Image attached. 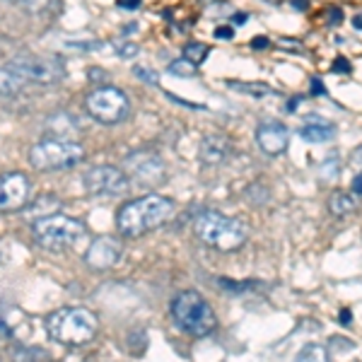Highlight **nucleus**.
Wrapping results in <instances>:
<instances>
[{
    "label": "nucleus",
    "instance_id": "nucleus-12",
    "mask_svg": "<svg viewBox=\"0 0 362 362\" xmlns=\"http://www.w3.org/2000/svg\"><path fill=\"white\" fill-rule=\"evenodd\" d=\"M121 247L119 239L114 237H97L95 242L87 247V254H85V261L90 268H95V271H109V268H114L119 264L121 259Z\"/></svg>",
    "mask_w": 362,
    "mask_h": 362
},
{
    "label": "nucleus",
    "instance_id": "nucleus-14",
    "mask_svg": "<svg viewBox=\"0 0 362 362\" xmlns=\"http://www.w3.org/2000/svg\"><path fill=\"white\" fill-rule=\"evenodd\" d=\"M230 155V140L223 136H206L201 143V160L206 165H220Z\"/></svg>",
    "mask_w": 362,
    "mask_h": 362
},
{
    "label": "nucleus",
    "instance_id": "nucleus-1",
    "mask_svg": "<svg viewBox=\"0 0 362 362\" xmlns=\"http://www.w3.org/2000/svg\"><path fill=\"white\" fill-rule=\"evenodd\" d=\"M174 215V201L167 196H140L136 201H128L121 206L119 215H116V227H119L121 237L136 239L148 232L157 230L167 223Z\"/></svg>",
    "mask_w": 362,
    "mask_h": 362
},
{
    "label": "nucleus",
    "instance_id": "nucleus-28",
    "mask_svg": "<svg viewBox=\"0 0 362 362\" xmlns=\"http://www.w3.org/2000/svg\"><path fill=\"white\" fill-rule=\"evenodd\" d=\"M251 46H254V49H266V46H268V39H264V37H256L254 42H251Z\"/></svg>",
    "mask_w": 362,
    "mask_h": 362
},
{
    "label": "nucleus",
    "instance_id": "nucleus-3",
    "mask_svg": "<svg viewBox=\"0 0 362 362\" xmlns=\"http://www.w3.org/2000/svg\"><path fill=\"white\" fill-rule=\"evenodd\" d=\"M196 237L201 239L203 244L218 249V251H235L247 242L249 230L247 225L239 218H227L223 213H215V210H208V213H201L196 218Z\"/></svg>",
    "mask_w": 362,
    "mask_h": 362
},
{
    "label": "nucleus",
    "instance_id": "nucleus-24",
    "mask_svg": "<svg viewBox=\"0 0 362 362\" xmlns=\"http://www.w3.org/2000/svg\"><path fill=\"white\" fill-rule=\"evenodd\" d=\"M119 56H121V58H133V56H138V46H136V44H121V46H119Z\"/></svg>",
    "mask_w": 362,
    "mask_h": 362
},
{
    "label": "nucleus",
    "instance_id": "nucleus-30",
    "mask_svg": "<svg viewBox=\"0 0 362 362\" xmlns=\"http://www.w3.org/2000/svg\"><path fill=\"white\" fill-rule=\"evenodd\" d=\"M355 191L362 194V177H355Z\"/></svg>",
    "mask_w": 362,
    "mask_h": 362
},
{
    "label": "nucleus",
    "instance_id": "nucleus-25",
    "mask_svg": "<svg viewBox=\"0 0 362 362\" xmlns=\"http://www.w3.org/2000/svg\"><path fill=\"white\" fill-rule=\"evenodd\" d=\"M140 3H143V0H116V5H119L121 10H138Z\"/></svg>",
    "mask_w": 362,
    "mask_h": 362
},
{
    "label": "nucleus",
    "instance_id": "nucleus-8",
    "mask_svg": "<svg viewBox=\"0 0 362 362\" xmlns=\"http://www.w3.org/2000/svg\"><path fill=\"white\" fill-rule=\"evenodd\" d=\"M85 107H87V114L95 121H99V124L116 126V124H121V121H126L128 114H131V99H128L126 92L119 90V87L104 85L87 95Z\"/></svg>",
    "mask_w": 362,
    "mask_h": 362
},
{
    "label": "nucleus",
    "instance_id": "nucleus-4",
    "mask_svg": "<svg viewBox=\"0 0 362 362\" xmlns=\"http://www.w3.org/2000/svg\"><path fill=\"white\" fill-rule=\"evenodd\" d=\"M172 319L184 334L194 338H206L218 326V317H215L213 307L203 300L196 290H184L172 300Z\"/></svg>",
    "mask_w": 362,
    "mask_h": 362
},
{
    "label": "nucleus",
    "instance_id": "nucleus-13",
    "mask_svg": "<svg viewBox=\"0 0 362 362\" xmlns=\"http://www.w3.org/2000/svg\"><path fill=\"white\" fill-rule=\"evenodd\" d=\"M256 143H259V148L264 150L266 155L278 157L288 150L290 133H288V128L283 124H278V121H264V124L256 128Z\"/></svg>",
    "mask_w": 362,
    "mask_h": 362
},
{
    "label": "nucleus",
    "instance_id": "nucleus-17",
    "mask_svg": "<svg viewBox=\"0 0 362 362\" xmlns=\"http://www.w3.org/2000/svg\"><path fill=\"white\" fill-rule=\"evenodd\" d=\"M27 13L39 17H51L61 13V0H22Z\"/></svg>",
    "mask_w": 362,
    "mask_h": 362
},
{
    "label": "nucleus",
    "instance_id": "nucleus-29",
    "mask_svg": "<svg viewBox=\"0 0 362 362\" xmlns=\"http://www.w3.org/2000/svg\"><path fill=\"white\" fill-rule=\"evenodd\" d=\"M341 321H343V324H350V312H348V309H343V312H341Z\"/></svg>",
    "mask_w": 362,
    "mask_h": 362
},
{
    "label": "nucleus",
    "instance_id": "nucleus-11",
    "mask_svg": "<svg viewBox=\"0 0 362 362\" xmlns=\"http://www.w3.org/2000/svg\"><path fill=\"white\" fill-rule=\"evenodd\" d=\"M29 179L20 172H8L0 177V213L22 210L29 201Z\"/></svg>",
    "mask_w": 362,
    "mask_h": 362
},
{
    "label": "nucleus",
    "instance_id": "nucleus-32",
    "mask_svg": "<svg viewBox=\"0 0 362 362\" xmlns=\"http://www.w3.org/2000/svg\"><path fill=\"white\" fill-rule=\"evenodd\" d=\"M13 3H17V0H13Z\"/></svg>",
    "mask_w": 362,
    "mask_h": 362
},
{
    "label": "nucleus",
    "instance_id": "nucleus-2",
    "mask_svg": "<svg viewBox=\"0 0 362 362\" xmlns=\"http://www.w3.org/2000/svg\"><path fill=\"white\" fill-rule=\"evenodd\" d=\"M99 321L85 307H63L46 317V331L63 346H85L97 336Z\"/></svg>",
    "mask_w": 362,
    "mask_h": 362
},
{
    "label": "nucleus",
    "instance_id": "nucleus-22",
    "mask_svg": "<svg viewBox=\"0 0 362 362\" xmlns=\"http://www.w3.org/2000/svg\"><path fill=\"white\" fill-rule=\"evenodd\" d=\"M232 87H237V90H244V92H251V95H273L271 87L261 85V83H247V85H239V83H230Z\"/></svg>",
    "mask_w": 362,
    "mask_h": 362
},
{
    "label": "nucleus",
    "instance_id": "nucleus-21",
    "mask_svg": "<svg viewBox=\"0 0 362 362\" xmlns=\"http://www.w3.org/2000/svg\"><path fill=\"white\" fill-rule=\"evenodd\" d=\"M196 66L191 61H186V58H177V61L169 63V73L179 75V78H191V75H196Z\"/></svg>",
    "mask_w": 362,
    "mask_h": 362
},
{
    "label": "nucleus",
    "instance_id": "nucleus-6",
    "mask_svg": "<svg viewBox=\"0 0 362 362\" xmlns=\"http://www.w3.org/2000/svg\"><path fill=\"white\" fill-rule=\"evenodd\" d=\"M85 223L83 220L68 218V215H46V218H37L32 223V235L37 239L39 247L49 251H63L73 247L78 239L85 235Z\"/></svg>",
    "mask_w": 362,
    "mask_h": 362
},
{
    "label": "nucleus",
    "instance_id": "nucleus-15",
    "mask_svg": "<svg viewBox=\"0 0 362 362\" xmlns=\"http://www.w3.org/2000/svg\"><path fill=\"white\" fill-rule=\"evenodd\" d=\"M300 136L312 145L326 143V140L336 138V126L329 124V121H317V124H307L300 128Z\"/></svg>",
    "mask_w": 362,
    "mask_h": 362
},
{
    "label": "nucleus",
    "instance_id": "nucleus-5",
    "mask_svg": "<svg viewBox=\"0 0 362 362\" xmlns=\"http://www.w3.org/2000/svg\"><path fill=\"white\" fill-rule=\"evenodd\" d=\"M85 157V150L73 138L51 136L44 138L29 150V165L39 172H61V169H73L80 165Z\"/></svg>",
    "mask_w": 362,
    "mask_h": 362
},
{
    "label": "nucleus",
    "instance_id": "nucleus-16",
    "mask_svg": "<svg viewBox=\"0 0 362 362\" xmlns=\"http://www.w3.org/2000/svg\"><path fill=\"white\" fill-rule=\"evenodd\" d=\"M355 208H358V198L353 194H346V191H336V194H331L329 198V210L336 218H343V215L353 213Z\"/></svg>",
    "mask_w": 362,
    "mask_h": 362
},
{
    "label": "nucleus",
    "instance_id": "nucleus-23",
    "mask_svg": "<svg viewBox=\"0 0 362 362\" xmlns=\"http://www.w3.org/2000/svg\"><path fill=\"white\" fill-rule=\"evenodd\" d=\"M133 73H136L138 78H143L145 83L157 85V73H155V70H148V68H143V66H136V68H133Z\"/></svg>",
    "mask_w": 362,
    "mask_h": 362
},
{
    "label": "nucleus",
    "instance_id": "nucleus-18",
    "mask_svg": "<svg viewBox=\"0 0 362 362\" xmlns=\"http://www.w3.org/2000/svg\"><path fill=\"white\" fill-rule=\"evenodd\" d=\"M13 362H51V355L44 348L17 346L13 348Z\"/></svg>",
    "mask_w": 362,
    "mask_h": 362
},
{
    "label": "nucleus",
    "instance_id": "nucleus-19",
    "mask_svg": "<svg viewBox=\"0 0 362 362\" xmlns=\"http://www.w3.org/2000/svg\"><path fill=\"white\" fill-rule=\"evenodd\" d=\"M295 362H329V350L319 346V343H309L297 353Z\"/></svg>",
    "mask_w": 362,
    "mask_h": 362
},
{
    "label": "nucleus",
    "instance_id": "nucleus-31",
    "mask_svg": "<svg viewBox=\"0 0 362 362\" xmlns=\"http://www.w3.org/2000/svg\"><path fill=\"white\" fill-rule=\"evenodd\" d=\"M355 25H358V29H362V17H355Z\"/></svg>",
    "mask_w": 362,
    "mask_h": 362
},
{
    "label": "nucleus",
    "instance_id": "nucleus-26",
    "mask_svg": "<svg viewBox=\"0 0 362 362\" xmlns=\"http://www.w3.org/2000/svg\"><path fill=\"white\" fill-rule=\"evenodd\" d=\"M334 70H336V73H341V70H346V73H348L350 66H348V61H346V58H338V61H336V66H334Z\"/></svg>",
    "mask_w": 362,
    "mask_h": 362
},
{
    "label": "nucleus",
    "instance_id": "nucleus-9",
    "mask_svg": "<svg viewBox=\"0 0 362 362\" xmlns=\"http://www.w3.org/2000/svg\"><path fill=\"white\" fill-rule=\"evenodd\" d=\"M83 184L92 196H126L131 191V177L119 167L99 165L85 172Z\"/></svg>",
    "mask_w": 362,
    "mask_h": 362
},
{
    "label": "nucleus",
    "instance_id": "nucleus-27",
    "mask_svg": "<svg viewBox=\"0 0 362 362\" xmlns=\"http://www.w3.org/2000/svg\"><path fill=\"white\" fill-rule=\"evenodd\" d=\"M215 34H218L220 39H232V37H235V29H230V27H227V29H218Z\"/></svg>",
    "mask_w": 362,
    "mask_h": 362
},
{
    "label": "nucleus",
    "instance_id": "nucleus-20",
    "mask_svg": "<svg viewBox=\"0 0 362 362\" xmlns=\"http://www.w3.org/2000/svg\"><path fill=\"white\" fill-rule=\"evenodd\" d=\"M208 54H210V49H208L206 44H201V42H191V44L184 46V58H186V61L194 63L196 68L201 66L203 61H206Z\"/></svg>",
    "mask_w": 362,
    "mask_h": 362
},
{
    "label": "nucleus",
    "instance_id": "nucleus-7",
    "mask_svg": "<svg viewBox=\"0 0 362 362\" xmlns=\"http://www.w3.org/2000/svg\"><path fill=\"white\" fill-rule=\"evenodd\" d=\"M10 73L20 80V85H39V87H54L63 80L66 68L58 58L51 56H17L5 66Z\"/></svg>",
    "mask_w": 362,
    "mask_h": 362
},
{
    "label": "nucleus",
    "instance_id": "nucleus-10",
    "mask_svg": "<svg viewBox=\"0 0 362 362\" xmlns=\"http://www.w3.org/2000/svg\"><path fill=\"white\" fill-rule=\"evenodd\" d=\"M126 167H128V177L136 184L145 186V189H155V186L165 184L167 179V169L160 155L150 153V150H138L126 157Z\"/></svg>",
    "mask_w": 362,
    "mask_h": 362
}]
</instances>
